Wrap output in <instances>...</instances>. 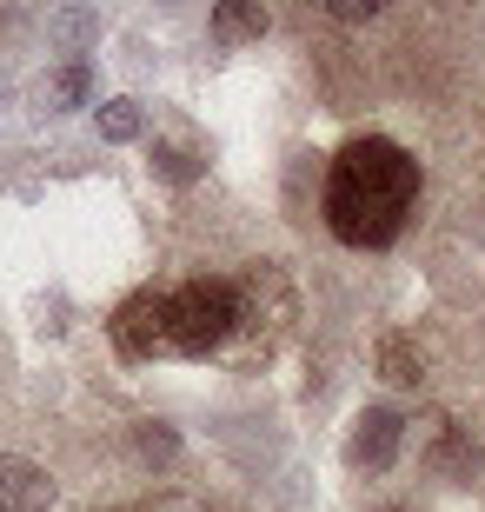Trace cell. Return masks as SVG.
Listing matches in <instances>:
<instances>
[{
  "label": "cell",
  "mask_w": 485,
  "mask_h": 512,
  "mask_svg": "<svg viewBox=\"0 0 485 512\" xmlns=\"http://www.w3.org/2000/svg\"><path fill=\"white\" fill-rule=\"evenodd\" d=\"M419 207V160L386 133H359L326 167V227L346 247H392Z\"/></svg>",
  "instance_id": "6da1fadb"
},
{
  "label": "cell",
  "mask_w": 485,
  "mask_h": 512,
  "mask_svg": "<svg viewBox=\"0 0 485 512\" xmlns=\"http://www.w3.org/2000/svg\"><path fill=\"white\" fill-rule=\"evenodd\" d=\"M233 326H240V293L226 280H187L167 300V353L206 360L233 340Z\"/></svg>",
  "instance_id": "7a4b0ae2"
},
{
  "label": "cell",
  "mask_w": 485,
  "mask_h": 512,
  "mask_svg": "<svg viewBox=\"0 0 485 512\" xmlns=\"http://www.w3.org/2000/svg\"><path fill=\"white\" fill-rule=\"evenodd\" d=\"M167 300L173 293H160V286H140V293H127V300L113 306V353L120 360H153V353H167Z\"/></svg>",
  "instance_id": "3957f363"
},
{
  "label": "cell",
  "mask_w": 485,
  "mask_h": 512,
  "mask_svg": "<svg viewBox=\"0 0 485 512\" xmlns=\"http://www.w3.org/2000/svg\"><path fill=\"white\" fill-rule=\"evenodd\" d=\"M54 473L20 453H0V512H47L54 506Z\"/></svg>",
  "instance_id": "277c9868"
},
{
  "label": "cell",
  "mask_w": 485,
  "mask_h": 512,
  "mask_svg": "<svg viewBox=\"0 0 485 512\" xmlns=\"http://www.w3.org/2000/svg\"><path fill=\"white\" fill-rule=\"evenodd\" d=\"M392 453H399V413H386V406L359 413L353 459H359V466H392Z\"/></svg>",
  "instance_id": "5b68a950"
},
{
  "label": "cell",
  "mask_w": 485,
  "mask_h": 512,
  "mask_svg": "<svg viewBox=\"0 0 485 512\" xmlns=\"http://www.w3.org/2000/svg\"><path fill=\"white\" fill-rule=\"evenodd\" d=\"M213 34L220 40H260L266 34V7L260 0H226V7H213Z\"/></svg>",
  "instance_id": "8992f818"
},
{
  "label": "cell",
  "mask_w": 485,
  "mask_h": 512,
  "mask_svg": "<svg viewBox=\"0 0 485 512\" xmlns=\"http://www.w3.org/2000/svg\"><path fill=\"white\" fill-rule=\"evenodd\" d=\"M379 373H386L392 386H419L426 380V360L412 353V340H386L379 346Z\"/></svg>",
  "instance_id": "52a82bcc"
},
{
  "label": "cell",
  "mask_w": 485,
  "mask_h": 512,
  "mask_svg": "<svg viewBox=\"0 0 485 512\" xmlns=\"http://www.w3.org/2000/svg\"><path fill=\"white\" fill-rule=\"evenodd\" d=\"M100 133L107 140H133L140 133V100H100Z\"/></svg>",
  "instance_id": "ba28073f"
},
{
  "label": "cell",
  "mask_w": 485,
  "mask_h": 512,
  "mask_svg": "<svg viewBox=\"0 0 485 512\" xmlns=\"http://www.w3.org/2000/svg\"><path fill=\"white\" fill-rule=\"evenodd\" d=\"M47 100H54V107H74V100H87V67H60L54 74V87H47Z\"/></svg>",
  "instance_id": "9c48e42d"
},
{
  "label": "cell",
  "mask_w": 485,
  "mask_h": 512,
  "mask_svg": "<svg viewBox=\"0 0 485 512\" xmlns=\"http://www.w3.org/2000/svg\"><path fill=\"white\" fill-rule=\"evenodd\" d=\"M153 160H160L167 180H193L200 173V153H187V147H153Z\"/></svg>",
  "instance_id": "30bf717a"
},
{
  "label": "cell",
  "mask_w": 485,
  "mask_h": 512,
  "mask_svg": "<svg viewBox=\"0 0 485 512\" xmlns=\"http://www.w3.org/2000/svg\"><path fill=\"white\" fill-rule=\"evenodd\" d=\"M379 0H333V20H373Z\"/></svg>",
  "instance_id": "8fae6325"
},
{
  "label": "cell",
  "mask_w": 485,
  "mask_h": 512,
  "mask_svg": "<svg viewBox=\"0 0 485 512\" xmlns=\"http://www.w3.org/2000/svg\"><path fill=\"white\" fill-rule=\"evenodd\" d=\"M386 512H406V506H386Z\"/></svg>",
  "instance_id": "7c38bea8"
}]
</instances>
